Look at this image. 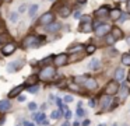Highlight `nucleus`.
Returning a JSON list of instances; mask_svg holds the SVG:
<instances>
[{
	"label": "nucleus",
	"instance_id": "f257e3e1",
	"mask_svg": "<svg viewBox=\"0 0 130 126\" xmlns=\"http://www.w3.org/2000/svg\"><path fill=\"white\" fill-rule=\"evenodd\" d=\"M38 77H39V80H42V81H51V80H53V78L56 77V69H55V67H51V66L43 67V69L39 72Z\"/></svg>",
	"mask_w": 130,
	"mask_h": 126
},
{
	"label": "nucleus",
	"instance_id": "f03ea898",
	"mask_svg": "<svg viewBox=\"0 0 130 126\" xmlns=\"http://www.w3.org/2000/svg\"><path fill=\"white\" fill-rule=\"evenodd\" d=\"M42 41H45L43 36H39V38H38V36H35V35H28V36L24 38L23 46L24 48H38Z\"/></svg>",
	"mask_w": 130,
	"mask_h": 126
},
{
	"label": "nucleus",
	"instance_id": "7ed1b4c3",
	"mask_svg": "<svg viewBox=\"0 0 130 126\" xmlns=\"http://www.w3.org/2000/svg\"><path fill=\"white\" fill-rule=\"evenodd\" d=\"M119 81L118 80H110L109 83L106 84V87H105V94H109V95H113L116 94V92L119 91Z\"/></svg>",
	"mask_w": 130,
	"mask_h": 126
},
{
	"label": "nucleus",
	"instance_id": "20e7f679",
	"mask_svg": "<svg viewBox=\"0 0 130 126\" xmlns=\"http://www.w3.org/2000/svg\"><path fill=\"white\" fill-rule=\"evenodd\" d=\"M112 102H113V98L109 94H105L99 98V106H101V109H109Z\"/></svg>",
	"mask_w": 130,
	"mask_h": 126
},
{
	"label": "nucleus",
	"instance_id": "39448f33",
	"mask_svg": "<svg viewBox=\"0 0 130 126\" xmlns=\"http://www.w3.org/2000/svg\"><path fill=\"white\" fill-rule=\"evenodd\" d=\"M67 62H69V56L66 55V53H59V55H56L53 58V64H55V66H57V67L66 66Z\"/></svg>",
	"mask_w": 130,
	"mask_h": 126
},
{
	"label": "nucleus",
	"instance_id": "423d86ee",
	"mask_svg": "<svg viewBox=\"0 0 130 126\" xmlns=\"http://www.w3.org/2000/svg\"><path fill=\"white\" fill-rule=\"evenodd\" d=\"M53 20H55V16H53V13H51V11H48V13H45L43 16H41V18H39V24L41 25H48V24H51V22H53Z\"/></svg>",
	"mask_w": 130,
	"mask_h": 126
},
{
	"label": "nucleus",
	"instance_id": "0eeeda50",
	"mask_svg": "<svg viewBox=\"0 0 130 126\" xmlns=\"http://www.w3.org/2000/svg\"><path fill=\"white\" fill-rule=\"evenodd\" d=\"M110 30H112V28L108 24H99L98 27H95V34L98 36H105L106 34H109Z\"/></svg>",
	"mask_w": 130,
	"mask_h": 126
},
{
	"label": "nucleus",
	"instance_id": "6e6552de",
	"mask_svg": "<svg viewBox=\"0 0 130 126\" xmlns=\"http://www.w3.org/2000/svg\"><path fill=\"white\" fill-rule=\"evenodd\" d=\"M23 66H24V62L18 59V60H14V62H11V63H9V66H7V72L14 73V72H17V70H20Z\"/></svg>",
	"mask_w": 130,
	"mask_h": 126
},
{
	"label": "nucleus",
	"instance_id": "1a4fd4ad",
	"mask_svg": "<svg viewBox=\"0 0 130 126\" xmlns=\"http://www.w3.org/2000/svg\"><path fill=\"white\" fill-rule=\"evenodd\" d=\"M15 48H17V45H15L14 42H9V44H6L3 46L2 53H3V56H9V55H11V53L15 50Z\"/></svg>",
	"mask_w": 130,
	"mask_h": 126
},
{
	"label": "nucleus",
	"instance_id": "9d476101",
	"mask_svg": "<svg viewBox=\"0 0 130 126\" xmlns=\"http://www.w3.org/2000/svg\"><path fill=\"white\" fill-rule=\"evenodd\" d=\"M24 88H27V84L24 83V84H20V86H15L14 88L11 90V91L9 92V98H14V97H18L20 95V92L23 91Z\"/></svg>",
	"mask_w": 130,
	"mask_h": 126
},
{
	"label": "nucleus",
	"instance_id": "9b49d317",
	"mask_svg": "<svg viewBox=\"0 0 130 126\" xmlns=\"http://www.w3.org/2000/svg\"><path fill=\"white\" fill-rule=\"evenodd\" d=\"M84 87H85L87 90H90V91H92V90H96V88H98V83H96L95 78L88 77L87 80H85V83H84Z\"/></svg>",
	"mask_w": 130,
	"mask_h": 126
},
{
	"label": "nucleus",
	"instance_id": "f8f14e48",
	"mask_svg": "<svg viewBox=\"0 0 130 126\" xmlns=\"http://www.w3.org/2000/svg\"><path fill=\"white\" fill-rule=\"evenodd\" d=\"M11 109V102L9 100H2L0 101V112H9Z\"/></svg>",
	"mask_w": 130,
	"mask_h": 126
},
{
	"label": "nucleus",
	"instance_id": "ddd939ff",
	"mask_svg": "<svg viewBox=\"0 0 130 126\" xmlns=\"http://www.w3.org/2000/svg\"><path fill=\"white\" fill-rule=\"evenodd\" d=\"M94 16L95 17H106V16H109V8H108L106 6H104V7L98 8V10L94 13Z\"/></svg>",
	"mask_w": 130,
	"mask_h": 126
},
{
	"label": "nucleus",
	"instance_id": "4468645a",
	"mask_svg": "<svg viewBox=\"0 0 130 126\" xmlns=\"http://www.w3.org/2000/svg\"><path fill=\"white\" fill-rule=\"evenodd\" d=\"M60 27H62V25H60V22H51V24H48L46 25V31H48V32H56V31H59L60 30Z\"/></svg>",
	"mask_w": 130,
	"mask_h": 126
},
{
	"label": "nucleus",
	"instance_id": "2eb2a0df",
	"mask_svg": "<svg viewBox=\"0 0 130 126\" xmlns=\"http://www.w3.org/2000/svg\"><path fill=\"white\" fill-rule=\"evenodd\" d=\"M35 120H37L38 125H48V120H46V116L45 114H37L35 115Z\"/></svg>",
	"mask_w": 130,
	"mask_h": 126
},
{
	"label": "nucleus",
	"instance_id": "dca6fc26",
	"mask_svg": "<svg viewBox=\"0 0 130 126\" xmlns=\"http://www.w3.org/2000/svg\"><path fill=\"white\" fill-rule=\"evenodd\" d=\"M119 97L120 98H126L127 95H129V87L126 86V84H123V86L119 87Z\"/></svg>",
	"mask_w": 130,
	"mask_h": 126
},
{
	"label": "nucleus",
	"instance_id": "f3484780",
	"mask_svg": "<svg viewBox=\"0 0 130 126\" xmlns=\"http://www.w3.org/2000/svg\"><path fill=\"white\" fill-rule=\"evenodd\" d=\"M120 16H122V13H120L119 8H112V10L109 11V17H110V20H113V21L119 20V17H120Z\"/></svg>",
	"mask_w": 130,
	"mask_h": 126
},
{
	"label": "nucleus",
	"instance_id": "a211bd4d",
	"mask_svg": "<svg viewBox=\"0 0 130 126\" xmlns=\"http://www.w3.org/2000/svg\"><path fill=\"white\" fill-rule=\"evenodd\" d=\"M110 34L115 36V39H122L123 38V32H122V30L118 28V27H113L112 30H110Z\"/></svg>",
	"mask_w": 130,
	"mask_h": 126
},
{
	"label": "nucleus",
	"instance_id": "6ab92c4d",
	"mask_svg": "<svg viewBox=\"0 0 130 126\" xmlns=\"http://www.w3.org/2000/svg\"><path fill=\"white\" fill-rule=\"evenodd\" d=\"M70 13H71V8L69 7V6H63V7L59 10V14H60V17H63V18H66V17H69V16H70Z\"/></svg>",
	"mask_w": 130,
	"mask_h": 126
},
{
	"label": "nucleus",
	"instance_id": "aec40b11",
	"mask_svg": "<svg viewBox=\"0 0 130 126\" xmlns=\"http://www.w3.org/2000/svg\"><path fill=\"white\" fill-rule=\"evenodd\" d=\"M124 78V70L122 69V67H119V69H116V72H115V80H118V81H122Z\"/></svg>",
	"mask_w": 130,
	"mask_h": 126
},
{
	"label": "nucleus",
	"instance_id": "412c9836",
	"mask_svg": "<svg viewBox=\"0 0 130 126\" xmlns=\"http://www.w3.org/2000/svg\"><path fill=\"white\" fill-rule=\"evenodd\" d=\"M80 31H81V32H91V31H92L91 22H84V24H81L80 25Z\"/></svg>",
	"mask_w": 130,
	"mask_h": 126
},
{
	"label": "nucleus",
	"instance_id": "4be33fe9",
	"mask_svg": "<svg viewBox=\"0 0 130 126\" xmlns=\"http://www.w3.org/2000/svg\"><path fill=\"white\" fill-rule=\"evenodd\" d=\"M122 64L130 66V53H123L122 55Z\"/></svg>",
	"mask_w": 130,
	"mask_h": 126
},
{
	"label": "nucleus",
	"instance_id": "5701e85b",
	"mask_svg": "<svg viewBox=\"0 0 130 126\" xmlns=\"http://www.w3.org/2000/svg\"><path fill=\"white\" fill-rule=\"evenodd\" d=\"M105 42H106L108 45H113L116 42V39L112 34H106V35H105Z\"/></svg>",
	"mask_w": 130,
	"mask_h": 126
},
{
	"label": "nucleus",
	"instance_id": "b1692460",
	"mask_svg": "<svg viewBox=\"0 0 130 126\" xmlns=\"http://www.w3.org/2000/svg\"><path fill=\"white\" fill-rule=\"evenodd\" d=\"M90 69H91V70H96V69H99V60H98V59H92V60H91V63H90Z\"/></svg>",
	"mask_w": 130,
	"mask_h": 126
},
{
	"label": "nucleus",
	"instance_id": "393cba45",
	"mask_svg": "<svg viewBox=\"0 0 130 126\" xmlns=\"http://www.w3.org/2000/svg\"><path fill=\"white\" fill-rule=\"evenodd\" d=\"M27 90H28L31 94H37L38 90H39V87H38V84H32V86H28V87H27Z\"/></svg>",
	"mask_w": 130,
	"mask_h": 126
},
{
	"label": "nucleus",
	"instance_id": "a878e982",
	"mask_svg": "<svg viewBox=\"0 0 130 126\" xmlns=\"http://www.w3.org/2000/svg\"><path fill=\"white\" fill-rule=\"evenodd\" d=\"M88 78V74H84V76H78V77L74 78V83H85V80Z\"/></svg>",
	"mask_w": 130,
	"mask_h": 126
},
{
	"label": "nucleus",
	"instance_id": "bb28decb",
	"mask_svg": "<svg viewBox=\"0 0 130 126\" xmlns=\"http://www.w3.org/2000/svg\"><path fill=\"white\" fill-rule=\"evenodd\" d=\"M38 78H39L38 76H32V77H29L28 80L25 81V84H27V86H32V84H37V80H38Z\"/></svg>",
	"mask_w": 130,
	"mask_h": 126
},
{
	"label": "nucleus",
	"instance_id": "cd10ccee",
	"mask_svg": "<svg viewBox=\"0 0 130 126\" xmlns=\"http://www.w3.org/2000/svg\"><path fill=\"white\" fill-rule=\"evenodd\" d=\"M38 11V4H32L31 7H29V11H28V14H29V17H34L35 16V13Z\"/></svg>",
	"mask_w": 130,
	"mask_h": 126
},
{
	"label": "nucleus",
	"instance_id": "c85d7f7f",
	"mask_svg": "<svg viewBox=\"0 0 130 126\" xmlns=\"http://www.w3.org/2000/svg\"><path fill=\"white\" fill-rule=\"evenodd\" d=\"M85 52H87V55L94 53V52H95V45H88V46L85 48Z\"/></svg>",
	"mask_w": 130,
	"mask_h": 126
},
{
	"label": "nucleus",
	"instance_id": "c756f323",
	"mask_svg": "<svg viewBox=\"0 0 130 126\" xmlns=\"http://www.w3.org/2000/svg\"><path fill=\"white\" fill-rule=\"evenodd\" d=\"M4 42H9V34H3V35H0V45L4 44Z\"/></svg>",
	"mask_w": 130,
	"mask_h": 126
},
{
	"label": "nucleus",
	"instance_id": "7c9ffc66",
	"mask_svg": "<svg viewBox=\"0 0 130 126\" xmlns=\"http://www.w3.org/2000/svg\"><path fill=\"white\" fill-rule=\"evenodd\" d=\"M10 21L15 24V22L18 21V14L17 13H11V14H10Z\"/></svg>",
	"mask_w": 130,
	"mask_h": 126
},
{
	"label": "nucleus",
	"instance_id": "2f4dec72",
	"mask_svg": "<svg viewBox=\"0 0 130 126\" xmlns=\"http://www.w3.org/2000/svg\"><path fill=\"white\" fill-rule=\"evenodd\" d=\"M83 49V45H77V46H71L70 48V52H80Z\"/></svg>",
	"mask_w": 130,
	"mask_h": 126
},
{
	"label": "nucleus",
	"instance_id": "473e14b6",
	"mask_svg": "<svg viewBox=\"0 0 130 126\" xmlns=\"http://www.w3.org/2000/svg\"><path fill=\"white\" fill-rule=\"evenodd\" d=\"M84 115H85V111L81 106H78V108H77V116H84Z\"/></svg>",
	"mask_w": 130,
	"mask_h": 126
},
{
	"label": "nucleus",
	"instance_id": "72a5a7b5",
	"mask_svg": "<svg viewBox=\"0 0 130 126\" xmlns=\"http://www.w3.org/2000/svg\"><path fill=\"white\" fill-rule=\"evenodd\" d=\"M53 58H55V56H48V58H46V59H43V60L41 62V63H42V64L49 63V62H52V60H53Z\"/></svg>",
	"mask_w": 130,
	"mask_h": 126
},
{
	"label": "nucleus",
	"instance_id": "f704fd0d",
	"mask_svg": "<svg viewBox=\"0 0 130 126\" xmlns=\"http://www.w3.org/2000/svg\"><path fill=\"white\" fill-rule=\"evenodd\" d=\"M28 109H29V111H35V109H37V104H35V102H29L28 104Z\"/></svg>",
	"mask_w": 130,
	"mask_h": 126
},
{
	"label": "nucleus",
	"instance_id": "c9c22d12",
	"mask_svg": "<svg viewBox=\"0 0 130 126\" xmlns=\"http://www.w3.org/2000/svg\"><path fill=\"white\" fill-rule=\"evenodd\" d=\"M84 22H90V16H83L81 17V24H84Z\"/></svg>",
	"mask_w": 130,
	"mask_h": 126
},
{
	"label": "nucleus",
	"instance_id": "e433bc0d",
	"mask_svg": "<svg viewBox=\"0 0 130 126\" xmlns=\"http://www.w3.org/2000/svg\"><path fill=\"white\" fill-rule=\"evenodd\" d=\"M24 11H27V4H21L18 8V13H24Z\"/></svg>",
	"mask_w": 130,
	"mask_h": 126
},
{
	"label": "nucleus",
	"instance_id": "4c0bfd02",
	"mask_svg": "<svg viewBox=\"0 0 130 126\" xmlns=\"http://www.w3.org/2000/svg\"><path fill=\"white\" fill-rule=\"evenodd\" d=\"M71 101H73V97H71V95H66L64 97V102H71Z\"/></svg>",
	"mask_w": 130,
	"mask_h": 126
},
{
	"label": "nucleus",
	"instance_id": "58836bf2",
	"mask_svg": "<svg viewBox=\"0 0 130 126\" xmlns=\"http://www.w3.org/2000/svg\"><path fill=\"white\" fill-rule=\"evenodd\" d=\"M126 18H127V16H126V14H123V16L119 17V21H120V22H124V21H126Z\"/></svg>",
	"mask_w": 130,
	"mask_h": 126
},
{
	"label": "nucleus",
	"instance_id": "ea45409f",
	"mask_svg": "<svg viewBox=\"0 0 130 126\" xmlns=\"http://www.w3.org/2000/svg\"><path fill=\"white\" fill-rule=\"evenodd\" d=\"M64 116H66V119H70V118H71V112H70V111H69V109H67V111H66V114H64Z\"/></svg>",
	"mask_w": 130,
	"mask_h": 126
},
{
	"label": "nucleus",
	"instance_id": "a19ab883",
	"mask_svg": "<svg viewBox=\"0 0 130 126\" xmlns=\"http://www.w3.org/2000/svg\"><path fill=\"white\" fill-rule=\"evenodd\" d=\"M18 101H20V102H24V101H25V95H18Z\"/></svg>",
	"mask_w": 130,
	"mask_h": 126
},
{
	"label": "nucleus",
	"instance_id": "79ce46f5",
	"mask_svg": "<svg viewBox=\"0 0 130 126\" xmlns=\"http://www.w3.org/2000/svg\"><path fill=\"white\" fill-rule=\"evenodd\" d=\"M91 123V120H88V119H85V120H83V126H88Z\"/></svg>",
	"mask_w": 130,
	"mask_h": 126
},
{
	"label": "nucleus",
	"instance_id": "37998d69",
	"mask_svg": "<svg viewBox=\"0 0 130 126\" xmlns=\"http://www.w3.org/2000/svg\"><path fill=\"white\" fill-rule=\"evenodd\" d=\"M95 104H96V102H95L94 100H91V101H90V106H95Z\"/></svg>",
	"mask_w": 130,
	"mask_h": 126
},
{
	"label": "nucleus",
	"instance_id": "c03bdc74",
	"mask_svg": "<svg viewBox=\"0 0 130 126\" xmlns=\"http://www.w3.org/2000/svg\"><path fill=\"white\" fill-rule=\"evenodd\" d=\"M24 126H35L34 123H29V122H24Z\"/></svg>",
	"mask_w": 130,
	"mask_h": 126
},
{
	"label": "nucleus",
	"instance_id": "a18cd8bd",
	"mask_svg": "<svg viewBox=\"0 0 130 126\" xmlns=\"http://www.w3.org/2000/svg\"><path fill=\"white\" fill-rule=\"evenodd\" d=\"M78 16H80V11H76V13H74V17H76V18H78Z\"/></svg>",
	"mask_w": 130,
	"mask_h": 126
},
{
	"label": "nucleus",
	"instance_id": "49530a36",
	"mask_svg": "<svg viewBox=\"0 0 130 126\" xmlns=\"http://www.w3.org/2000/svg\"><path fill=\"white\" fill-rule=\"evenodd\" d=\"M73 126H80V123H78V122H74V123H73Z\"/></svg>",
	"mask_w": 130,
	"mask_h": 126
},
{
	"label": "nucleus",
	"instance_id": "de8ad7c7",
	"mask_svg": "<svg viewBox=\"0 0 130 126\" xmlns=\"http://www.w3.org/2000/svg\"><path fill=\"white\" fill-rule=\"evenodd\" d=\"M127 8H129V11H130V0L127 2Z\"/></svg>",
	"mask_w": 130,
	"mask_h": 126
},
{
	"label": "nucleus",
	"instance_id": "09e8293b",
	"mask_svg": "<svg viewBox=\"0 0 130 126\" xmlns=\"http://www.w3.org/2000/svg\"><path fill=\"white\" fill-rule=\"evenodd\" d=\"M62 126H70V125H69V122H64V123H63Z\"/></svg>",
	"mask_w": 130,
	"mask_h": 126
},
{
	"label": "nucleus",
	"instance_id": "8fccbe9b",
	"mask_svg": "<svg viewBox=\"0 0 130 126\" xmlns=\"http://www.w3.org/2000/svg\"><path fill=\"white\" fill-rule=\"evenodd\" d=\"M127 77H129V81H130V70H129V76H127Z\"/></svg>",
	"mask_w": 130,
	"mask_h": 126
},
{
	"label": "nucleus",
	"instance_id": "3c124183",
	"mask_svg": "<svg viewBox=\"0 0 130 126\" xmlns=\"http://www.w3.org/2000/svg\"><path fill=\"white\" fill-rule=\"evenodd\" d=\"M78 2H80V3H84V2H85V0H78Z\"/></svg>",
	"mask_w": 130,
	"mask_h": 126
},
{
	"label": "nucleus",
	"instance_id": "603ef678",
	"mask_svg": "<svg viewBox=\"0 0 130 126\" xmlns=\"http://www.w3.org/2000/svg\"><path fill=\"white\" fill-rule=\"evenodd\" d=\"M98 126H106V125H104V123H102V125H98Z\"/></svg>",
	"mask_w": 130,
	"mask_h": 126
},
{
	"label": "nucleus",
	"instance_id": "864d4df0",
	"mask_svg": "<svg viewBox=\"0 0 130 126\" xmlns=\"http://www.w3.org/2000/svg\"><path fill=\"white\" fill-rule=\"evenodd\" d=\"M127 42H130V38H129V39H127Z\"/></svg>",
	"mask_w": 130,
	"mask_h": 126
},
{
	"label": "nucleus",
	"instance_id": "5fc2aeb1",
	"mask_svg": "<svg viewBox=\"0 0 130 126\" xmlns=\"http://www.w3.org/2000/svg\"><path fill=\"white\" fill-rule=\"evenodd\" d=\"M6 2H11V0H6Z\"/></svg>",
	"mask_w": 130,
	"mask_h": 126
},
{
	"label": "nucleus",
	"instance_id": "6e6d98bb",
	"mask_svg": "<svg viewBox=\"0 0 130 126\" xmlns=\"http://www.w3.org/2000/svg\"><path fill=\"white\" fill-rule=\"evenodd\" d=\"M49 2H53V0H49Z\"/></svg>",
	"mask_w": 130,
	"mask_h": 126
},
{
	"label": "nucleus",
	"instance_id": "4d7b16f0",
	"mask_svg": "<svg viewBox=\"0 0 130 126\" xmlns=\"http://www.w3.org/2000/svg\"><path fill=\"white\" fill-rule=\"evenodd\" d=\"M120 2H124V0H120Z\"/></svg>",
	"mask_w": 130,
	"mask_h": 126
},
{
	"label": "nucleus",
	"instance_id": "13d9d810",
	"mask_svg": "<svg viewBox=\"0 0 130 126\" xmlns=\"http://www.w3.org/2000/svg\"><path fill=\"white\" fill-rule=\"evenodd\" d=\"M0 3H2V0H0Z\"/></svg>",
	"mask_w": 130,
	"mask_h": 126
},
{
	"label": "nucleus",
	"instance_id": "bf43d9fd",
	"mask_svg": "<svg viewBox=\"0 0 130 126\" xmlns=\"http://www.w3.org/2000/svg\"><path fill=\"white\" fill-rule=\"evenodd\" d=\"M124 126H127V125H124Z\"/></svg>",
	"mask_w": 130,
	"mask_h": 126
},
{
	"label": "nucleus",
	"instance_id": "052dcab7",
	"mask_svg": "<svg viewBox=\"0 0 130 126\" xmlns=\"http://www.w3.org/2000/svg\"><path fill=\"white\" fill-rule=\"evenodd\" d=\"M115 126H116V125H115Z\"/></svg>",
	"mask_w": 130,
	"mask_h": 126
}]
</instances>
